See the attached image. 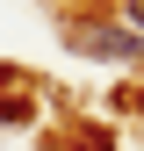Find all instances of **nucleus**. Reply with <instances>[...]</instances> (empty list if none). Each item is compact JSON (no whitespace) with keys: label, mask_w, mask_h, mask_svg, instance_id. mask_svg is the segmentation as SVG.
I'll return each instance as SVG.
<instances>
[{"label":"nucleus","mask_w":144,"mask_h":151,"mask_svg":"<svg viewBox=\"0 0 144 151\" xmlns=\"http://www.w3.org/2000/svg\"><path fill=\"white\" fill-rule=\"evenodd\" d=\"M72 43L79 50H94V58H144V36L122 22V29H108V22H79L72 29Z\"/></svg>","instance_id":"obj_1"},{"label":"nucleus","mask_w":144,"mask_h":151,"mask_svg":"<svg viewBox=\"0 0 144 151\" xmlns=\"http://www.w3.org/2000/svg\"><path fill=\"white\" fill-rule=\"evenodd\" d=\"M122 22H130V29L144 36V0H122Z\"/></svg>","instance_id":"obj_2"},{"label":"nucleus","mask_w":144,"mask_h":151,"mask_svg":"<svg viewBox=\"0 0 144 151\" xmlns=\"http://www.w3.org/2000/svg\"><path fill=\"white\" fill-rule=\"evenodd\" d=\"M86 151H108V144H101V137H86Z\"/></svg>","instance_id":"obj_3"}]
</instances>
